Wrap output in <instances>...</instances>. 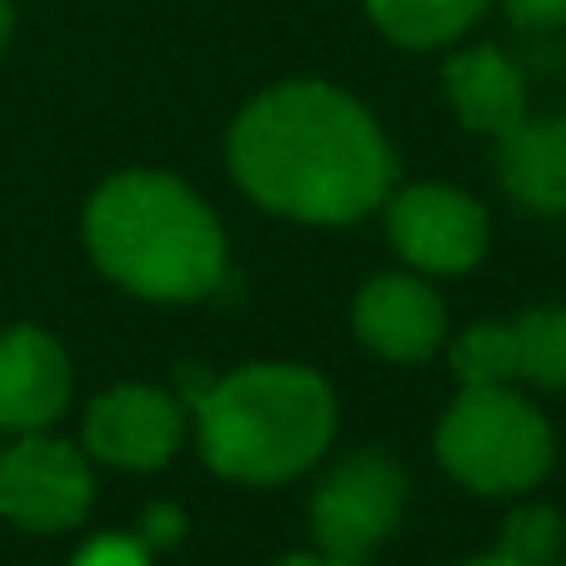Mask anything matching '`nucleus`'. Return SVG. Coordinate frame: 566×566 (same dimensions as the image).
Here are the masks:
<instances>
[{
    "instance_id": "obj_1",
    "label": "nucleus",
    "mask_w": 566,
    "mask_h": 566,
    "mask_svg": "<svg viewBox=\"0 0 566 566\" xmlns=\"http://www.w3.org/2000/svg\"><path fill=\"white\" fill-rule=\"evenodd\" d=\"M235 186L266 211L352 226L386 206L396 160L376 116L326 81H286L251 101L226 140Z\"/></svg>"
},
{
    "instance_id": "obj_2",
    "label": "nucleus",
    "mask_w": 566,
    "mask_h": 566,
    "mask_svg": "<svg viewBox=\"0 0 566 566\" xmlns=\"http://www.w3.org/2000/svg\"><path fill=\"white\" fill-rule=\"evenodd\" d=\"M86 247L116 286L146 301H201L226 281L211 206L166 171H120L91 196Z\"/></svg>"
},
{
    "instance_id": "obj_3",
    "label": "nucleus",
    "mask_w": 566,
    "mask_h": 566,
    "mask_svg": "<svg viewBox=\"0 0 566 566\" xmlns=\"http://www.w3.org/2000/svg\"><path fill=\"white\" fill-rule=\"evenodd\" d=\"M196 437L216 476L276 486L326 457L336 437V396L311 366H241L196 396Z\"/></svg>"
},
{
    "instance_id": "obj_4",
    "label": "nucleus",
    "mask_w": 566,
    "mask_h": 566,
    "mask_svg": "<svg viewBox=\"0 0 566 566\" xmlns=\"http://www.w3.org/2000/svg\"><path fill=\"white\" fill-rule=\"evenodd\" d=\"M437 457L476 496H522L556 461L552 421L512 386H461L437 427Z\"/></svg>"
},
{
    "instance_id": "obj_5",
    "label": "nucleus",
    "mask_w": 566,
    "mask_h": 566,
    "mask_svg": "<svg viewBox=\"0 0 566 566\" xmlns=\"http://www.w3.org/2000/svg\"><path fill=\"white\" fill-rule=\"evenodd\" d=\"M407 512V476L386 451H356L311 496L316 552L342 566H366Z\"/></svg>"
},
{
    "instance_id": "obj_6",
    "label": "nucleus",
    "mask_w": 566,
    "mask_h": 566,
    "mask_svg": "<svg viewBox=\"0 0 566 566\" xmlns=\"http://www.w3.org/2000/svg\"><path fill=\"white\" fill-rule=\"evenodd\" d=\"M386 231H391L396 256L427 276H461L492 247L486 206L441 181H421L386 196Z\"/></svg>"
},
{
    "instance_id": "obj_7",
    "label": "nucleus",
    "mask_w": 566,
    "mask_h": 566,
    "mask_svg": "<svg viewBox=\"0 0 566 566\" xmlns=\"http://www.w3.org/2000/svg\"><path fill=\"white\" fill-rule=\"evenodd\" d=\"M96 502L86 451L61 437H21L0 451V516L21 532H71Z\"/></svg>"
},
{
    "instance_id": "obj_8",
    "label": "nucleus",
    "mask_w": 566,
    "mask_h": 566,
    "mask_svg": "<svg viewBox=\"0 0 566 566\" xmlns=\"http://www.w3.org/2000/svg\"><path fill=\"white\" fill-rule=\"evenodd\" d=\"M461 386H542L566 391V306H536L516 321H476L451 342Z\"/></svg>"
},
{
    "instance_id": "obj_9",
    "label": "nucleus",
    "mask_w": 566,
    "mask_h": 566,
    "mask_svg": "<svg viewBox=\"0 0 566 566\" xmlns=\"http://www.w3.org/2000/svg\"><path fill=\"white\" fill-rule=\"evenodd\" d=\"M186 411L156 386H111L86 407V451L126 471H156L181 451Z\"/></svg>"
},
{
    "instance_id": "obj_10",
    "label": "nucleus",
    "mask_w": 566,
    "mask_h": 566,
    "mask_svg": "<svg viewBox=\"0 0 566 566\" xmlns=\"http://www.w3.org/2000/svg\"><path fill=\"white\" fill-rule=\"evenodd\" d=\"M352 326L366 352L417 366L431 361L447 342V306L421 276L386 271V276L361 286V296L352 306Z\"/></svg>"
},
{
    "instance_id": "obj_11",
    "label": "nucleus",
    "mask_w": 566,
    "mask_h": 566,
    "mask_svg": "<svg viewBox=\"0 0 566 566\" xmlns=\"http://www.w3.org/2000/svg\"><path fill=\"white\" fill-rule=\"evenodd\" d=\"M71 407V361L41 326L0 332V431L31 437Z\"/></svg>"
},
{
    "instance_id": "obj_12",
    "label": "nucleus",
    "mask_w": 566,
    "mask_h": 566,
    "mask_svg": "<svg viewBox=\"0 0 566 566\" xmlns=\"http://www.w3.org/2000/svg\"><path fill=\"white\" fill-rule=\"evenodd\" d=\"M496 176L502 191L532 216L566 211V120L522 116L496 136Z\"/></svg>"
},
{
    "instance_id": "obj_13",
    "label": "nucleus",
    "mask_w": 566,
    "mask_h": 566,
    "mask_svg": "<svg viewBox=\"0 0 566 566\" xmlns=\"http://www.w3.org/2000/svg\"><path fill=\"white\" fill-rule=\"evenodd\" d=\"M457 120L476 136H502L526 116V75L496 45H467L441 71Z\"/></svg>"
},
{
    "instance_id": "obj_14",
    "label": "nucleus",
    "mask_w": 566,
    "mask_h": 566,
    "mask_svg": "<svg viewBox=\"0 0 566 566\" xmlns=\"http://www.w3.org/2000/svg\"><path fill=\"white\" fill-rule=\"evenodd\" d=\"M376 31L391 35L396 45L411 51H431L457 35H467L481 21L486 0H366Z\"/></svg>"
},
{
    "instance_id": "obj_15",
    "label": "nucleus",
    "mask_w": 566,
    "mask_h": 566,
    "mask_svg": "<svg viewBox=\"0 0 566 566\" xmlns=\"http://www.w3.org/2000/svg\"><path fill=\"white\" fill-rule=\"evenodd\" d=\"M566 552V522L556 506L526 502L506 516L502 542H496V556H506L512 566H556Z\"/></svg>"
},
{
    "instance_id": "obj_16",
    "label": "nucleus",
    "mask_w": 566,
    "mask_h": 566,
    "mask_svg": "<svg viewBox=\"0 0 566 566\" xmlns=\"http://www.w3.org/2000/svg\"><path fill=\"white\" fill-rule=\"evenodd\" d=\"M71 566H150V552L140 546V536H96L75 552Z\"/></svg>"
},
{
    "instance_id": "obj_17",
    "label": "nucleus",
    "mask_w": 566,
    "mask_h": 566,
    "mask_svg": "<svg viewBox=\"0 0 566 566\" xmlns=\"http://www.w3.org/2000/svg\"><path fill=\"white\" fill-rule=\"evenodd\" d=\"M502 11L516 31H562L566 25V0H502Z\"/></svg>"
},
{
    "instance_id": "obj_18",
    "label": "nucleus",
    "mask_w": 566,
    "mask_h": 566,
    "mask_svg": "<svg viewBox=\"0 0 566 566\" xmlns=\"http://www.w3.org/2000/svg\"><path fill=\"white\" fill-rule=\"evenodd\" d=\"M181 532H186V522H181V512H176V506H150V512H146V532H140V546H146V552H160V546L181 542Z\"/></svg>"
},
{
    "instance_id": "obj_19",
    "label": "nucleus",
    "mask_w": 566,
    "mask_h": 566,
    "mask_svg": "<svg viewBox=\"0 0 566 566\" xmlns=\"http://www.w3.org/2000/svg\"><path fill=\"white\" fill-rule=\"evenodd\" d=\"M271 566H342V562H332V556H321V552H296V556H281V562H271Z\"/></svg>"
},
{
    "instance_id": "obj_20",
    "label": "nucleus",
    "mask_w": 566,
    "mask_h": 566,
    "mask_svg": "<svg viewBox=\"0 0 566 566\" xmlns=\"http://www.w3.org/2000/svg\"><path fill=\"white\" fill-rule=\"evenodd\" d=\"M6 35H11V6L0 0V51H6Z\"/></svg>"
},
{
    "instance_id": "obj_21",
    "label": "nucleus",
    "mask_w": 566,
    "mask_h": 566,
    "mask_svg": "<svg viewBox=\"0 0 566 566\" xmlns=\"http://www.w3.org/2000/svg\"><path fill=\"white\" fill-rule=\"evenodd\" d=\"M461 566H512V562H506V556H471V562H461Z\"/></svg>"
},
{
    "instance_id": "obj_22",
    "label": "nucleus",
    "mask_w": 566,
    "mask_h": 566,
    "mask_svg": "<svg viewBox=\"0 0 566 566\" xmlns=\"http://www.w3.org/2000/svg\"><path fill=\"white\" fill-rule=\"evenodd\" d=\"M556 566H566V556H562V562H556Z\"/></svg>"
}]
</instances>
